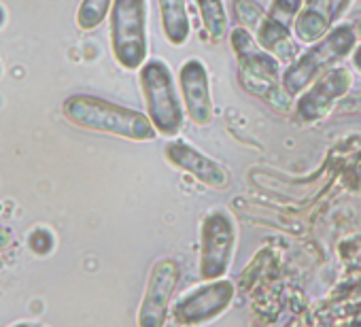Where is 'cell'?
Here are the masks:
<instances>
[{
	"label": "cell",
	"mask_w": 361,
	"mask_h": 327,
	"mask_svg": "<svg viewBox=\"0 0 361 327\" xmlns=\"http://www.w3.org/2000/svg\"><path fill=\"white\" fill-rule=\"evenodd\" d=\"M64 115L81 128L115 134L130 140H153L159 132L149 115L128 106L96 98V96H71L64 102Z\"/></svg>",
	"instance_id": "6da1fadb"
},
{
	"label": "cell",
	"mask_w": 361,
	"mask_h": 327,
	"mask_svg": "<svg viewBox=\"0 0 361 327\" xmlns=\"http://www.w3.org/2000/svg\"><path fill=\"white\" fill-rule=\"evenodd\" d=\"M355 43H357V35L353 26H336L287 66V70L281 75L283 87L291 96L304 92L312 81L325 75V70H329L336 62L353 54Z\"/></svg>",
	"instance_id": "7a4b0ae2"
},
{
	"label": "cell",
	"mask_w": 361,
	"mask_h": 327,
	"mask_svg": "<svg viewBox=\"0 0 361 327\" xmlns=\"http://www.w3.org/2000/svg\"><path fill=\"white\" fill-rule=\"evenodd\" d=\"M140 87L147 104V115L166 138H174L183 128V106H180L170 68L161 60H151L140 66Z\"/></svg>",
	"instance_id": "3957f363"
},
{
	"label": "cell",
	"mask_w": 361,
	"mask_h": 327,
	"mask_svg": "<svg viewBox=\"0 0 361 327\" xmlns=\"http://www.w3.org/2000/svg\"><path fill=\"white\" fill-rule=\"evenodd\" d=\"M111 45L115 60L126 70H136L145 64L149 54L147 0H113Z\"/></svg>",
	"instance_id": "277c9868"
},
{
	"label": "cell",
	"mask_w": 361,
	"mask_h": 327,
	"mask_svg": "<svg viewBox=\"0 0 361 327\" xmlns=\"http://www.w3.org/2000/svg\"><path fill=\"white\" fill-rule=\"evenodd\" d=\"M236 251V223L224 209H215L204 215L200 226V264L198 272L202 280L224 278L234 261Z\"/></svg>",
	"instance_id": "5b68a950"
},
{
	"label": "cell",
	"mask_w": 361,
	"mask_h": 327,
	"mask_svg": "<svg viewBox=\"0 0 361 327\" xmlns=\"http://www.w3.org/2000/svg\"><path fill=\"white\" fill-rule=\"evenodd\" d=\"M236 287L230 278L204 280V285L180 295L172 306V321L178 325H202L230 308Z\"/></svg>",
	"instance_id": "8992f818"
},
{
	"label": "cell",
	"mask_w": 361,
	"mask_h": 327,
	"mask_svg": "<svg viewBox=\"0 0 361 327\" xmlns=\"http://www.w3.org/2000/svg\"><path fill=\"white\" fill-rule=\"evenodd\" d=\"M178 278H180V270L172 257H164L151 268L149 280L145 287V295H142V304L138 310V325L161 327L168 321L170 300L178 285Z\"/></svg>",
	"instance_id": "52a82bcc"
},
{
	"label": "cell",
	"mask_w": 361,
	"mask_h": 327,
	"mask_svg": "<svg viewBox=\"0 0 361 327\" xmlns=\"http://www.w3.org/2000/svg\"><path fill=\"white\" fill-rule=\"evenodd\" d=\"M353 85V77L346 68H331L321 75L310 90H306L295 102V117L304 123H317L325 119L338 100H342Z\"/></svg>",
	"instance_id": "ba28073f"
},
{
	"label": "cell",
	"mask_w": 361,
	"mask_h": 327,
	"mask_svg": "<svg viewBox=\"0 0 361 327\" xmlns=\"http://www.w3.org/2000/svg\"><path fill=\"white\" fill-rule=\"evenodd\" d=\"M164 155L174 168L192 175L196 181H200L207 187L224 190L230 183V173L224 164H219L217 159L209 157L207 153L198 151L196 147L183 140H170L164 147Z\"/></svg>",
	"instance_id": "9c48e42d"
},
{
	"label": "cell",
	"mask_w": 361,
	"mask_h": 327,
	"mask_svg": "<svg viewBox=\"0 0 361 327\" xmlns=\"http://www.w3.org/2000/svg\"><path fill=\"white\" fill-rule=\"evenodd\" d=\"M178 90L183 96V106L196 125H209L213 121L211 79L204 62L188 60L178 70Z\"/></svg>",
	"instance_id": "30bf717a"
},
{
	"label": "cell",
	"mask_w": 361,
	"mask_h": 327,
	"mask_svg": "<svg viewBox=\"0 0 361 327\" xmlns=\"http://www.w3.org/2000/svg\"><path fill=\"white\" fill-rule=\"evenodd\" d=\"M230 43L232 49L238 58V70H247L251 75L259 77H270V79H281V62L274 58L270 51H266L253 32H249L243 26H236L230 32Z\"/></svg>",
	"instance_id": "8fae6325"
},
{
	"label": "cell",
	"mask_w": 361,
	"mask_h": 327,
	"mask_svg": "<svg viewBox=\"0 0 361 327\" xmlns=\"http://www.w3.org/2000/svg\"><path fill=\"white\" fill-rule=\"evenodd\" d=\"M238 81L247 94L259 98L272 111H276L281 115H289L293 111V100H291L293 96L283 87L281 79H270V77L251 75L247 70H238Z\"/></svg>",
	"instance_id": "7c38bea8"
},
{
	"label": "cell",
	"mask_w": 361,
	"mask_h": 327,
	"mask_svg": "<svg viewBox=\"0 0 361 327\" xmlns=\"http://www.w3.org/2000/svg\"><path fill=\"white\" fill-rule=\"evenodd\" d=\"M329 0H306L293 24V35L302 43H317L331 28Z\"/></svg>",
	"instance_id": "4fadbf2b"
},
{
	"label": "cell",
	"mask_w": 361,
	"mask_h": 327,
	"mask_svg": "<svg viewBox=\"0 0 361 327\" xmlns=\"http://www.w3.org/2000/svg\"><path fill=\"white\" fill-rule=\"evenodd\" d=\"M157 5H159V18H161L166 41L174 47L185 45L192 35L185 0H157Z\"/></svg>",
	"instance_id": "5bb4252c"
},
{
	"label": "cell",
	"mask_w": 361,
	"mask_h": 327,
	"mask_svg": "<svg viewBox=\"0 0 361 327\" xmlns=\"http://www.w3.org/2000/svg\"><path fill=\"white\" fill-rule=\"evenodd\" d=\"M196 5L202 18V26L211 41H221L228 32V13L224 0H196Z\"/></svg>",
	"instance_id": "9a60e30c"
},
{
	"label": "cell",
	"mask_w": 361,
	"mask_h": 327,
	"mask_svg": "<svg viewBox=\"0 0 361 327\" xmlns=\"http://www.w3.org/2000/svg\"><path fill=\"white\" fill-rule=\"evenodd\" d=\"M111 7H113V0H83L79 7V13H77L79 28H83V30L98 28L104 22Z\"/></svg>",
	"instance_id": "2e32d148"
},
{
	"label": "cell",
	"mask_w": 361,
	"mask_h": 327,
	"mask_svg": "<svg viewBox=\"0 0 361 327\" xmlns=\"http://www.w3.org/2000/svg\"><path fill=\"white\" fill-rule=\"evenodd\" d=\"M232 11H234V20L238 26L247 28L249 32H257L264 18H266V11L255 3V0H234L232 3Z\"/></svg>",
	"instance_id": "e0dca14e"
},
{
	"label": "cell",
	"mask_w": 361,
	"mask_h": 327,
	"mask_svg": "<svg viewBox=\"0 0 361 327\" xmlns=\"http://www.w3.org/2000/svg\"><path fill=\"white\" fill-rule=\"evenodd\" d=\"M304 7V0H272L268 18L283 24L285 28H291L295 24V18L300 16Z\"/></svg>",
	"instance_id": "ac0fdd59"
},
{
	"label": "cell",
	"mask_w": 361,
	"mask_h": 327,
	"mask_svg": "<svg viewBox=\"0 0 361 327\" xmlns=\"http://www.w3.org/2000/svg\"><path fill=\"white\" fill-rule=\"evenodd\" d=\"M350 3H353V0H329V18H331L334 24L342 20V16L350 7Z\"/></svg>",
	"instance_id": "d6986e66"
},
{
	"label": "cell",
	"mask_w": 361,
	"mask_h": 327,
	"mask_svg": "<svg viewBox=\"0 0 361 327\" xmlns=\"http://www.w3.org/2000/svg\"><path fill=\"white\" fill-rule=\"evenodd\" d=\"M30 247H32L37 253H45V251H49V247H51V238H49L45 232H37V234L30 238Z\"/></svg>",
	"instance_id": "ffe728a7"
},
{
	"label": "cell",
	"mask_w": 361,
	"mask_h": 327,
	"mask_svg": "<svg viewBox=\"0 0 361 327\" xmlns=\"http://www.w3.org/2000/svg\"><path fill=\"white\" fill-rule=\"evenodd\" d=\"M353 66L361 73V45H357L353 49Z\"/></svg>",
	"instance_id": "44dd1931"
},
{
	"label": "cell",
	"mask_w": 361,
	"mask_h": 327,
	"mask_svg": "<svg viewBox=\"0 0 361 327\" xmlns=\"http://www.w3.org/2000/svg\"><path fill=\"white\" fill-rule=\"evenodd\" d=\"M353 28H355V35H357V39H361V20H357V22L353 24Z\"/></svg>",
	"instance_id": "7402d4cb"
},
{
	"label": "cell",
	"mask_w": 361,
	"mask_h": 327,
	"mask_svg": "<svg viewBox=\"0 0 361 327\" xmlns=\"http://www.w3.org/2000/svg\"><path fill=\"white\" fill-rule=\"evenodd\" d=\"M5 245H7V238H5L3 232H0V247H5Z\"/></svg>",
	"instance_id": "603a6c76"
},
{
	"label": "cell",
	"mask_w": 361,
	"mask_h": 327,
	"mask_svg": "<svg viewBox=\"0 0 361 327\" xmlns=\"http://www.w3.org/2000/svg\"><path fill=\"white\" fill-rule=\"evenodd\" d=\"M0 22H3V11H0Z\"/></svg>",
	"instance_id": "cb8c5ba5"
}]
</instances>
